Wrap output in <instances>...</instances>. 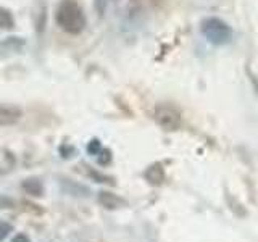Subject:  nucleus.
Masks as SVG:
<instances>
[{"instance_id":"f03ea898","label":"nucleus","mask_w":258,"mask_h":242,"mask_svg":"<svg viewBox=\"0 0 258 242\" xmlns=\"http://www.w3.org/2000/svg\"><path fill=\"white\" fill-rule=\"evenodd\" d=\"M202 32L207 40L213 45H224L231 42L232 29L226 21L221 18H207L202 23Z\"/></svg>"},{"instance_id":"9d476101","label":"nucleus","mask_w":258,"mask_h":242,"mask_svg":"<svg viewBox=\"0 0 258 242\" xmlns=\"http://www.w3.org/2000/svg\"><path fill=\"white\" fill-rule=\"evenodd\" d=\"M100 150H102V147H100V141L99 139H92L91 142H89L87 152L91 153V155H99Z\"/></svg>"},{"instance_id":"7ed1b4c3","label":"nucleus","mask_w":258,"mask_h":242,"mask_svg":"<svg viewBox=\"0 0 258 242\" xmlns=\"http://www.w3.org/2000/svg\"><path fill=\"white\" fill-rule=\"evenodd\" d=\"M155 119L160 128L165 131H176L181 126V113L171 105H158L155 110Z\"/></svg>"},{"instance_id":"9b49d317","label":"nucleus","mask_w":258,"mask_h":242,"mask_svg":"<svg viewBox=\"0 0 258 242\" xmlns=\"http://www.w3.org/2000/svg\"><path fill=\"white\" fill-rule=\"evenodd\" d=\"M13 231V226L7 221H0V240H4Z\"/></svg>"},{"instance_id":"4468645a","label":"nucleus","mask_w":258,"mask_h":242,"mask_svg":"<svg viewBox=\"0 0 258 242\" xmlns=\"http://www.w3.org/2000/svg\"><path fill=\"white\" fill-rule=\"evenodd\" d=\"M12 242H31V240H29V237L26 236V234H16Z\"/></svg>"},{"instance_id":"1a4fd4ad","label":"nucleus","mask_w":258,"mask_h":242,"mask_svg":"<svg viewBox=\"0 0 258 242\" xmlns=\"http://www.w3.org/2000/svg\"><path fill=\"white\" fill-rule=\"evenodd\" d=\"M15 26V20L12 13L5 10V8H0V28L4 29H12Z\"/></svg>"},{"instance_id":"6e6552de","label":"nucleus","mask_w":258,"mask_h":242,"mask_svg":"<svg viewBox=\"0 0 258 242\" xmlns=\"http://www.w3.org/2000/svg\"><path fill=\"white\" fill-rule=\"evenodd\" d=\"M121 0H95L94 5H95V10L100 16H107L113 8H116L119 5Z\"/></svg>"},{"instance_id":"ddd939ff","label":"nucleus","mask_w":258,"mask_h":242,"mask_svg":"<svg viewBox=\"0 0 258 242\" xmlns=\"http://www.w3.org/2000/svg\"><path fill=\"white\" fill-rule=\"evenodd\" d=\"M91 176L94 177V179H97V183H111L110 177L103 176V174H99L97 171H91Z\"/></svg>"},{"instance_id":"f257e3e1","label":"nucleus","mask_w":258,"mask_h":242,"mask_svg":"<svg viewBox=\"0 0 258 242\" xmlns=\"http://www.w3.org/2000/svg\"><path fill=\"white\" fill-rule=\"evenodd\" d=\"M56 24L68 34H79L86 28V16L76 0H61L56 10Z\"/></svg>"},{"instance_id":"39448f33","label":"nucleus","mask_w":258,"mask_h":242,"mask_svg":"<svg viewBox=\"0 0 258 242\" xmlns=\"http://www.w3.org/2000/svg\"><path fill=\"white\" fill-rule=\"evenodd\" d=\"M99 204L102 207H105L107 210H116V208H121L126 205V202L118 197L116 194L113 192H108V191H102L99 194Z\"/></svg>"},{"instance_id":"0eeeda50","label":"nucleus","mask_w":258,"mask_h":242,"mask_svg":"<svg viewBox=\"0 0 258 242\" xmlns=\"http://www.w3.org/2000/svg\"><path fill=\"white\" fill-rule=\"evenodd\" d=\"M23 191L32 197H40L44 192V186L39 179H36V177H29V179L23 181Z\"/></svg>"},{"instance_id":"423d86ee","label":"nucleus","mask_w":258,"mask_h":242,"mask_svg":"<svg viewBox=\"0 0 258 242\" xmlns=\"http://www.w3.org/2000/svg\"><path fill=\"white\" fill-rule=\"evenodd\" d=\"M145 179H147L150 184L153 186H158L163 183L165 179V173H163V168H161L158 163L155 165H152L147 168V171H145Z\"/></svg>"},{"instance_id":"f8f14e48","label":"nucleus","mask_w":258,"mask_h":242,"mask_svg":"<svg viewBox=\"0 0 258 242\" xmlns=\"http://www.w3.org/2000/svg\"><path fill=\"white\" fill-rule=\"evenodd\" d=\"M100 155H102V157H99V163L100 165L110 163V160H111V152L110 150H100Z\"/></svg>"},{"instance_id":"20e7f679","label":"nucleus","mask_w":258,"mask_h":242,"mask_svg":"<svg viewBox=\"0 0 258 242\" xmlns=\"http://www.w3.org/2000/svg\"><path fill=\"white\" fill-rule=\"evenodd\" d=\"M23 116L20 107L15 105H2L0 103V126H12L16 125Z\"/></svg>"}]
</instances>
